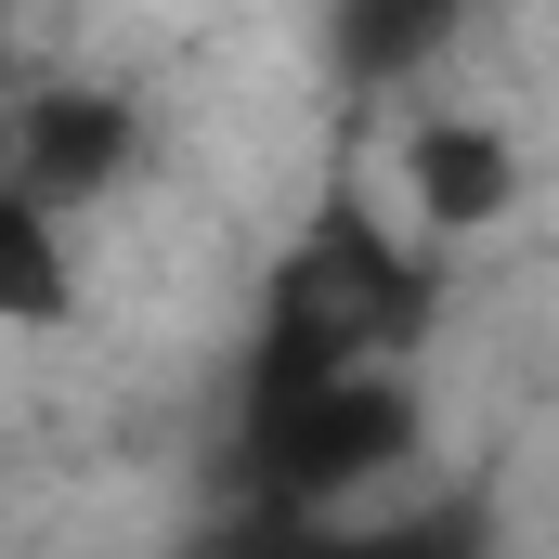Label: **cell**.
Here are the masks:
<instances>
[{
    "instance_id": "1",
    "label": "cell",
    "mask_w": 559,
    "mask_h": 559,
    "mask_svg": "<svg viewBox=\"0 0 559 559\" xmlns=\"http://www.w3.org/2000/svg\"><path fill=\"white\" fill-rule=\"evenodd\" d=\"M404 209H417V235H495L521 209V143L495 118H417L404 131Z\"/></svg>"
},
{
    "instance_id": "2",
    "label": "cell",
    "mask_w": 559,
    "mask_h": 559,
    "mask_svg": "<svg viewBox=\"0 0 559 559\" xmlns=\"http://www.w3.org/2000/svg\"><path fill=\"white\" fill-rule=\"evenodd\" d=\"M118 156H131V105H105V92H39V105H26L13 182H39V195H92V182H118Z\"/></svg>"
},
{
    "instance_id": "3",
    "label": "cell",
    "mask_w": 559,
    "mask_h": 559,
    "mask_svg": "<svg viewBox=\"0 0 559 559\" xmlns=\"http://www.w3.org/2000/svg\"><path fill=\"white\" fill-rule=\"evenodd\" d=\"M0 312H13L26 338L79 312V274H66V195H39V182L0 195Z\"/></svg>"
}]
</instances>
